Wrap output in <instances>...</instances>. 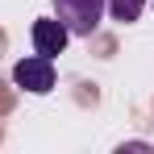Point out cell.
<instances>
[{
  "mask_svg": "<svg viewBox=\"0 0 154 154\" xmlns=\"http://www.w3.org/2000/svg\"><path fill=\"white\" fill-rule=\"evenodd\" d=\"M13 83L25 88V92H33V96H46V92L54 88V58L29 54V58H21V63H13Z\"/></svg>",
  "mask_w": 154,
  "mask_h": 154,
  "instance_id": "obj_2",
  "label": "cell"
},
{
  "mask_svg": "<svg viewBox=\"0 0 154 154\" xmlns=\"http://www.w3.org/2000/svg\"><path fill=\"white\" fill-rule=\"evenodd\" d=\"M29 38H33V54H46V58H58V54L67 50V42H71V33H67V25H63L58 17L33 21Z\"/></svg>",
  "mask_w": 154,
  "mask_h": 154,
  "instance_id": "obj_3",
  "label": "cell"
},
{
  "mask_svg": "<svg viewBox=\"0 0 154 154\" xmlns=\"http://www.w3.org/2000/svg\"><path fill=\"white\" fill-rule=\"evenodd\" d=\"M104 13H108V0H54V17L67 25L71 38H92Z\"/></svg>",
  "mask_w": 154,
  "mask_h": 154,
  "instance_id": "obj_1",
  "label": "cell"
},
{
  "mask_svg": "<svg viewBox=\"0 0 154 154\" xmlns=\"http://www.w3.org/2000/svg\"><path fill=\"white\" fill-rule=\"evenodd\" d=\"M142 8H146V0H108V13H112V21H137L142 17Z\"/></svg>",
  "mask_w": 154,
  "mask_h": 154,
  "instance_id": "obj_4",
  "label": "cell"
}]
</instances>
